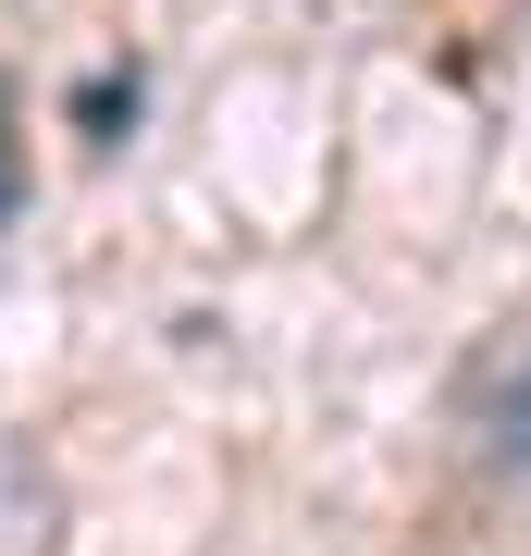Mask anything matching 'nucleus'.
Instances as JSON below:
<instances>
[{
  "label": "nucleus",
  "instance_id": "obj_1",
  "mask_svg": "<svg viewBox=\"0 0 531 556\" xmlns=\"http://www.w3.org/2000/svg\"><path fill=\"white\" fill-rule=\"evenodd\" d=\"M457 433L482 457H507V470H531V298L457 358Z\"/></svg>",
  "mask_w": 531,
  "mask_h": 556
},
{
  "label": "nucleus",
  "instance_id": "obj_2",
  "mask_svg": "<svg viewBox=\"0 0 531 556\" xmlns=\"http://www.w3.org/2000/svg\"><path fill=\"white\" fill-rule=\"evenodd\" d=\"M0 556H62V482L13 433H0Z\"/></svg>",
  "mask_w": 531,
  "mask_h": 556
},
{
  "label": "nucleus",
  "instance_id": "obj_3",
  "mask_svg": "<svg viewBox=\"0 0 531 556\" xmlns=\"http://www.w3.org/2000/svg\"><path fill=\"white\" fill-rule=\"evenodd\" d=\"M75 124H87V137H124V124H137V75H87L75 87Z\"/></svg>",
  "mask_w": 531,
  "mask_h": 556
},
{
  "label": "nucleus",
  "instance_id": "obj_4",
  "mask_svg": "<svg viewBox=\"0 0 531 556\" xmlns=\"http://www.w3.org/2000/svg\"><path fill=\"white\" fill-rule=\"evenodd\" d=\"M25 211V174H13V75H0V223Z\"/></svg>",
  "mask_w": 531,
  "mask_h": 556
}]
</instances>
